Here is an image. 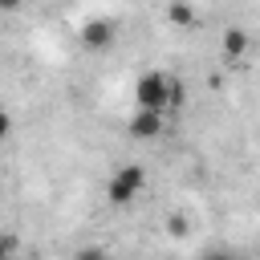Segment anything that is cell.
Here are the masks:
<instances>
[{"label":"cell","instance_id":"6da1fadb","mask_svg":"<svg viewBox=\"0 0 260 260\" xmlns=\"http://www.w3.org/2000/svg\"><path fill=\"white\" fill-rule=\"evenodd\" d=\"M142 187H146V167L142 162H122V167H114V175L106 183V199L114 207H130L142 195Z\"/></svg>","mask_w":260,"mask_h":260},{"label":"cell","instance_id":"7a4b0ae2","mask_svg":"<svg viewBox=\"0 0 260 260\" xmlns=\"http://www.w3.org/2000/svg\"><path fill=\"white\" fill-rule=\"evenodd\" d=\"M167 102H171V73L146 69L134 81V106L138 110H150V114H167Z\"/></svg>","mask_w":260,"mask_h":260},{"label":"cell","instance_id":"3957f363","mask_svg":"<svg viewBox=\"0 0 260 260\" xmlns=\"http://www.w3.org/2000/svg\"><path fill=\"white\" fill-rule=\"evenodd\" d=\"M167 130V114H150V110H134L130 122H126V134L138 138V142H150Z\"/></svg>","mask_w":260,"mask_h":260},{"label":"cell","instance_id":"277c9868","mask_svg":"<svg viewBox=\"0 0 260 260\" xmlns=\"http://www.w3.org/2000/svg\"><path fill=\"white\" fill-rule=\"evenodd\" d=\"M114 20L110 16H89L85 24H81V45L85 49H110L114 45Z\"/></svg>","mask_w":260,"mask_h":260},{"label":"cell","instance_id":"5b68a950","mask_svg":"<svg viewBox=\"0 0 260 260\" xmlns=\"http://www.w3.org/2000/svg\"><path fill=\"white\" fill-rule=\"evenodd\" d=\"M248 45H252V37H248L244 28H228V32L219 37V53H223L228 61H240V57L248 53Z\"/></svg>","mask_w":260,"mask_h":260},{"label":"cell","instance_id":"8992f818","mask_svg":"<svg viewBox=\"0 0 260 260\" xmlns=\"http://www.w3.org/2000/svg\"><path fill=\"white\" fill-rule=\"evenodd\" d=\"M167 20L179 24V28H191V24L199 20V12H195L191 4H167Z\"/></svg>","mask_w":260,"mask_h":260},{"label":"cell","instance_id":"52a82bcc","mask_svg":"<svg viewBox=\"0 0 260 260\" xmlns=\"http://www.w3.org/2000/svg\"><path fill=\"white\" fill-rule=\"evenodd\" d=\"M0 260H20V240L12 232H0Z\"/></svg>","mask_w":260,"mask_h":260},{"label":"cell","instance_id":"ba28073f","mask_svg":"<svg viewBox=\"0 0 260 260\" xmlns=\"http://www.w3.org/2000/svg\"><path fill=\"white\" fill-rule=\"evenodd\" d=\"M167 236H175V240H183V236H187V215H183V211L167 215Z\"/></svg>","mask_w":260,"mask_h":260},{"label":"cell","instance_id":"9c48e42d","mask_svg":"<svg viewBox=\"0 0 260 260\" xmlns=\"http://www.w3.org/2000/svg\"><path fill=\"white\" fill-rule=\"evenodd\" d=\"M73 260H110V252H106L102 244H85V248L73 252Z\"/></svg>","mask_w":260,"mask_h":260},{"label":"cell","instance_id":"30bf717a","mask_svg":"<svg viewBox=\"0 0 260 260\" xmlns=\"http://www.w3.org/2000/svg\"><path fill=\"white\" fill-rule=\"evenodd\" d=\"M183 102H187V89H183V81L171 77V102H167V110H175V106H183Z\"/></svg>","mask_w":260,"mask_h":260},{"label":"cell","instance_id":"8fae6325","mask_svg":"<svg viewBox=\"0 0 260 260\" xmlns=\"http://www.w3.org/2000/svg\"><path fill=\"white\" fill-rule=\"evenodd\" d=\"M203 260H240V256L228 252V248H211V252H203Z\"/></svg>","mask_w":260,"mask_h":260},{"label":"cell","instance_id":"7c38bea8","mask_svg":"<svg viewBox=\"0 0 260 260\" xmlns=\"http://www.w3.org/2000/svg\"><path fill=\"white\" fill-rule=\"evenodd\" d=\"M8 134H12V114H8L4 106H0V142H4Z\"/></svg>","mask_w":260,"mask_h":260},{"label":"cell","instance_id":"4fadbf2b","mask_svg":"<svg viewBox=\"0 0 260 260\" xmlns=\"http://www.w3.org/2000/svg\"><path fill=\"white\" fill-rule=\"evenodd\" d=\"M20 260H41V256H20Z\"/></svg>","mask_w":260,"mask_h":260}]
</instances>
